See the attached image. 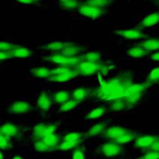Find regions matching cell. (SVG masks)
Instances as JSON below:
<instances>
[{
  "label": "cell",
  "instance_id": "cell-8",
  "mask_svg": "<svg viewBox=\"0 0 159 159\" xmlns=\"http://www.w3.org/2000/svg\"><path fill=\"white\" fill-rule=\"evenodd\" d=\"M22 132V128L14 122H5L0 127V135L11 139L21 137Z\"/></svg>",
  "mask_w": 159,
  "mask_h": 159
},
{
  "label": "cell",
  "instance_id": "cell-36",
  "mask_svg": "<svg viewBox=\"0 0 159 159\" xmlns=\"http://www.w3.org/2000/svg\"><path fill=\"white\" fill-rule=\"evenodd\" d=\"M72 71H74L73 68H68V67H62V66H58L57 68H53V69L50 70V71H51V77L63 75V74L69 73V72H71Z\"/></svg>",
  "mask_w": 159,
  "mask_h": 159
},
{
  "label": "cell",
  "instance_id": "cell-13",
  "mask_svg": "<svg viewBox=\"0 0 159 159\" xmlns=\"http://www.w3.org/2000/svg\"><path fill=\"white\" fill-rule=\"evenodd\" d=\"M108 128V122L102 121V122H97L92 125L86 131V137H95L101 134H104Z\"/></svg>",
  "mask_w": 159,
  "mask_h": 159
},
{
  "label": "cell",
  "instance_id": "cell-42",
  "mask_svg": "<svg viewBox=\"0 0 159 159\" xmlns=\"http://www.w3.org/2000/svg\"><path fill=\"white\" fill-rule=\"evenodd\" d=\"M10 59H14L11 51H0V62L8 60Z\"/></svg>",
  "mask_w": 159,
  "mask_h": 159
},
{
  "label": "cell",
  "instance_id": "cell-12",
  "mask_svg": "<svg viewBox=\"0 0 159 159\" xmlns=\"http://www.w3.org/2000/svg\"><path fill=\"white\" fill-rule=\"evenodd\" d=\"M86 48L85 47L66 43L64 48L58 53H61L68 57H78L80 53L86 52Z\"/></svg>",
  "mask_w": 159,
  "mask_h": 159
},
{
  "label": "cell",
  "instance_id": "cell-28",
  "mask_svg": "<svg viewBox=\"0 0 159 159\" xmlns=\"http://www.w3.org/2000/svg\"><path fill=\"white\" fill-rule=\"evenodd\" d=\"M81 141H62L57 146V151L68 152L74 150L79 147Z\"/></svg>",
  "mask_w": 159,
  "mask_h": 159
},
{
  "label": "cell",
  "instance_id": "cell-30",
  "mask_svg": "<svg viewBox=\"0 0 159 159\" xmlns=\"http://www.w3.org/2000/svg\"><path fill=\"white\" fill-rule=\"evenodd\" d=\"M144 94H134V95H128L123 98L125 102L127 104L128 107H134L138 102H140L142 98L143 97Z\"/></svg>",
  "mask_w": 159,
  "mask_h": 159
},
{
  "label": "cell",
  "instance_id": "cell-2",
  "mask_svg": "<svg viewBox=\"0 0 159 159\" xmlns=\"http://www.w3.org/2000/svg\"><path fill=\"white\" fill-rule=\"evenodd\" d=\"M104 137L109 141L122 145L135 139V134L122 126H112L108 128L104 134Z\"/></svg>",
  "mask_w": 159,
  "mask_h": 159
},
{
  "label": "cell",
  "instance_id": "cell-17",
  "mask_svg": "<svg viewBox=\"0 0 159 159\" xmlns=\"http://www.w3.org/2000/svg\"><path fill=\"white\" fill-rule=\"evenodd\" d=\"M48 123L41 122V123L37 124L32 129V137L34 142L41 140L45 137L47 128H48Z\"/></svg>",
  "mask_w": 159,
  "mask_h": 159
},
{
  "label": "cell",
  "instance_id": "cell-25",
  "mask_svg": "<svg viewBox=\"0 0 159 159\" xmlns=\"http://www.w3.org/2000/svg\"><path fill=\"white\" fill-rule=\"evenodd\" d=\"M41 140L44 141L47 145L50 146L51 149H53V151H57V146L60 143V137L57 133L52 134L48 135L44 137Z\"/></svg>",
  "mask_w": 159,
  "mask_h": 159
},
{
  "label": "cell",
  "instance_id": "cell-1",
  "mask_svg": "<svg viewBox=\"0 0 159 159\" xmlns=\"http://www.w3.org/2000/svg\"><path fill=\"white\" fill-rule=\"evenodd\" d=\"M134 72L123 71L109 79L102 80L91 95L95 99L109 103L124 98L128 89L133 84Z\"/></svg>",
  "mask_w": 159,
  "mask_h": 159
},
{
  "label": "cell",
  "instance_id": "cell-38",
  "mask_svg": "<svg viewBox=\"0 0 159 159\" xmlns=\"http://www.w3.org/2000/svg\"><path fill=\"white\" fill-rule=\"evenodd\" d=\"M86 2L88 4L95 5V6L99 7L101 8H104V7L108 6L110 4H111L113 2L108 1V0H92V1H87Z\"/></svg>",
  "mask_w": 159,
  "mask_h": 159
},
{
  "label": "cell",
  "instance_id": "cell-5",
  "mask_svg": "<svg viewBox=\"0 0 159 159\" xmlns=\"http://www.w3.org/2000/svg\"><path fill=\"white\" fill-rule=\"evenodd\" d=\"M98 151L102 156L107 158H115L122 153V146L117 143L108 141L101 144L98 148Z\"/></svg>",
  "mask_w": 159,
  "mask_h": 159
},
{
  "label": "cell",
  "instance_id": "cell-31",
  "mask_svg": "<svg viewBox=\"0 0 159 159\" xmlns=\"http://www.w3.org/2000/svg\"><path fill=\"white\" fill-rule=\"evenodd\" d=\"M84 137H86L85 133L70 132L62 137V141H81Z\"/></svg>",
  "mask_w": 159,
  "mask_h": 159
},
{
  "label": "cell",
  "instance_id": "cell-35",
  "mask_svg": "<svg viewBox=\"0 0 159 159\" xmlns=\"http://www.w3.org/2000/svg\"><path fill=\"white\" fill-rule=\"evenodd\" d=\"M159 80V67H156V68H153L152 71L149 72L148 75L146 79V82L148 84H152L153 83L156 82V81Z\"/></svg>",
  "mask_w": 159,
  "mask_h": 159
},
{
  "label": "cell",
  "instance_id": "cell-22",
  "mask_svg": "<svg viewBox=\"0 0 159 159\" xmlns=\"http://www.w3.org/2000/svg\"><path fill=\"white\" fill-rule=\"evenodd\" d=\"M80 5V2H79L78 1H75V0H62V1H59V7L62 11H71L77 10Z\"/></svg>",
  "mask_w": 159,
  "mask_h": 159
},
{
  "label": "cell",
  "instance_id": "cell-37",
  "mask_svg": "<svg viewBox=\"0 0 159 159\" xmlns=\"http://www.w3.org/2000/svg\"><path fill=\"white\" fill-rule=\"evenodd\" d=\"M11 139L9 137L0 135V148L2 150H8L11 149Z\"/></svg>",
  "mask_w": 159,
  "mask_h": 159
},
{
  "label": "cell",
  "instance_id": "cell-6",
  "mask_svg": "<svg viewBox=\"0 0 159 159\" xmlns=\"http://www.w3.org/2000/svg\"><path fill=\"white\" fill-rule=\"evenodd\" d=\"M7 111L14 115L28 114L32 111V105L28 101L16 100L9 104Z\"/></svg>",
  "mask_w": 159,
  "mask_h": 159
},
{
  "label": "cell",
  "instance_id": "cell-41",
  "mask_svg": "<svg viewBox=\"0 0 159 159\" xmlns=\"http://www.w3.org/2000/svg\"><path fill=\"white\" fill-rule=\"evenodd\" d=\"M137 159H159V152H147L143 156Z\"/></svg>",
  "mask_w": 159,
  "mask_h": 159
},
{
  "label": "cell",
  "instance_id": "cell-3",
  "mask_svg": "<svg viewBox=\"0 0 159 159\" xmlns=\"http://www.w3.org/2000/svg\"><path fill=\"white\" fill-rule=\"evenodd\" d=\"M43 59L47 62H53L59 66L68 67L70 68H75L80 62H84V58L82 56L76 57H68L61 53H53L50 56L43 57Z\"/></svg>",
  "mask_w": 159,
  "mask_h": 159
},
{
  "label": "cell",
  "instance_id": "cell-16",
  "mask_svg": "<svg viewBox=\"0 0 159 159\" xmlns=\"http://www.w3.org/2000/svg\"><path fill=\"white\" fill-rule=\"evenodd\" d=\"M152 84H148L147 82L142 83V84H133L130 86L128 89L124 97L128 95H134V94H145L147 89L151 86Z\"/></svg>",
  "mask_w": 159,
  "mask_h": 159
},
{
  "label": "cell",
  "instance_id": "cell-44",
  "mask_svg": "<svg viewBox=\"0 0 159 159\" xmlns=\"http://www.w3.org/2000/svg\"><path fill=\"white\" fill-rule=\"evenodd\" d=\"M17 3H20V4L22 5H33L35 3H37L38 2L35 1V0H19V1H17Z\"/></svg>",
  "mask_w": 159,
  "mask_h": 159
},
{
  "label": "cell",
  "instance_id": "cell-10",
  "mask_svg": "<svg viewBox=\"0 0 159 159\" xmlns=\"http://www.w3.org/2000/svg\"><path fill=\"white\" fill-rule=\"evenodd\" d=\"M159 139V137L154 136V135H142V136L138 137L135 140L134 143V146L135 148L140 149H148L149 147L152 145L154 143L158 140Z\"/></svg>",
  "mask_w": 159,
  "mask_h": 159
},
{
  "label": "cell",
  "instance_id": "cell-18",
  "mask_svg": "<svg viewBox=\"0 0 159 159\" xmlns=\"http://www.w3.org/2000/svg\"><path fill=\"white\" fill-rule=\"evenodd\" d=\"M51 69L46 68V67H36L30 70V73L35 77V78L40 79H48L51 77Z\"/></svg>",
  "mask_w": 159,
  "mask_h": 159
},
{
  "label": "cell",
  "instance_id": "cell-24",
  "mask_svg": "<svg viewBox=\"0 0 159 159\" xmlns=\"http://www.w3.org/2000/svg\"><path fill=\"white\" fill-rule=\"evenodd\" d=\"M66 43L61 42V41H52V42L47 43L44 45L39 47V50H48V51L56 52V53H59L62 49L64 48Z\"/></svg>",
  "mask_w": 159,
  "mask_h": 159
},
{
  "label": "cell",
  "instance_id": "cell-46",
  "mask_svg": "<svg viewBox=\"0 0 159 159\" xmlns=\"http://www.w3.org/2000/svg\"><path fill=\"white\" fill-rule=\"evenodd\" d=\"M11 159H23V158L20 156V155H15V156H14V157H13V158H12Z\"/></svg>",
  "mask_w": 159,
  "mask_h": 159
},
{
  "label": "cell",
  "instance_id": "cell-45",
  "mask_svg": "<svg viewBox=\"0 0 159 159\" xmlns=\"http://www.w3.org/2000/svg\"><path fill=\"white\" fill-rule=\"evenodd\" d=\"M150 59L155 62H159V52L155 53H152L150 55Z\"/></svg>",
  "mask_w": 159,
  "mask_h": 159
},
{
  "label": "cell",
  "instance_id": "cell-27",
  "mask_svg": "<svg viewBox=\"0 0 159 159\" xmlns=\"http://www.w3.org/2000/svg\"><path fill=\"white\" fill-rule=\"evenodd\" d=\"M11 52L12 53L14 58H19V59H25V58L30 57L33 53L30 49L21 46H17L14 50Z\"/></svg>",
  "mask_w": 159,
  "mask_h": 159
},
{
  "label": "cell",
  "instance_id": "cell-7",
  "mask_svg": "<svg viewBox=\"0 0 159 159\" xmlns=\"http://www.w3.org/2000/svg\"><path fill=\"white\" fill-rule=\"evenodd\" d=\"M77 11L81 15L88 18H91V19H97L104 13V8H101L95 5L88 4L86 2L84 3H81L79 8L77 9Z\"/></svg>",
  "mask_w": 159,
  "mask_h": 159
},
{
  "label": "cell",
  "instance_id": "cell-14",
  "mask_svg": "<svg viewBox=\"0 0 159 159\" xmlns=\"http://www.w3.org/2000/svg\"><path fill=\"white\" fill-rule=\"evenodd\" d=\"M90 95V91L87 87L80 86L73 90L71 93V99L77 103H81L87 100Z\"/></svg>",
  "mask_w": 159,
  "mask_h": 159
},
{
  "label": "cell",
  "instance_id": "cell-32",
  "mask_svg": "<svg viewBox=\"0 0 159 159\" xmlns=\"http://www.w3.org/2000/svg\"><path fill=\"white\" fill-rule=\"evenodd\" d=\"M85 61L93 62H102V56L101 53L98 51H92L86 53L83 55Z\"/></svg>",
  "mask_w": 159,
  "mask_h": 159
},
{
  "label": "cell",
  "instance_id": "cell-15",
  "mask_svg": "<svg viewBox=\"0 0 159 159\" xmlns=\"http://www.w3.org/2000/svg\"><path fill=\"white\" fill-rule=\"evenodd\" d=\"M159 23V12H155L151 14H149L144 18L143 20L137 25L136 28L139 30L149 28V27L154 26Z\"/></svg>",
  "mask_w": 159,
  "mask_h": 159
},
{
  "label": "cell",
  "instance_id": "cell-26",
  "mask_svg": "<svg viewBox=\"0 0 159 159\" xmlns=\"http://www.w3.org/2000/svg\"><path fill=\"white\" fill-rule=\"evenodd\" d=\"M107 111V108L104 106L98 107L97 108L92 110L91 111L89 112L85 116L86 120H93V119H99L102 116L104 115L106 111Z\"/></svg>",
  "mask_w": 159,
  "mask_h": 159
},
{
  "label": "cell",
  "instance_id": "cell-33",
  "mask_svg": "<svg viewBox=\"0 0 159 159\" xmlns=\"http://www.w3.org/2000/svg\"><path fill=\"white\" fill-rule=\"evenodd\" d=\"M33 146L34 149L36 152H49L53 151V149L47 145L42 140L34 142Z\"/></svg>",
  "mask_w": 159,
  "mask_h": 159
},
{
  "label": "cell",
  "instance_id": "cell-20",
  "mask_svg": "<svg viewBox=\"0 0 159 159\" xmlns=\"http://www.w3.org/2000/svg\"><path fill=\"white\" fill-rule=\"evenodd\" d=\"M137 46L143 48L147 52L155 51V50H159V39H149L145 40L141 43H139Z\"/></svg>",
  "mask_w": 159,
  "mask_h": 159
},
{
  "label": "cell",
  "instance_id": "cell-29",
  "mask_svg": "<svg viewBox=\"0 0 159 159\" xmlns=\"http://www.w3.org/2000/svg\"><path fill=\"white\" fill-rule=\"evenodd\" d=\"M126 53H127L128 57L131 58H143L149 55L150 53L147 52L143 48H140V47L136 46L128 49Z\"/></svg>",
  "mask_w": 159,
  "mask_h": 159
},
{
  "label": "cell",
  "instance_id": "cell-4",
  "mask_svg": "<svg viewBox=\"0 0 159 159\" xmlns=\"http://www.w3.org/2000/svg\"><path fill=\"white\" fill-rule=\"evenodd\" d=\"M107 67L104 63L100 62H93L84 61L80 62L74 69L78 72L79 76H84V77H90L93 76L99 72L105 71Z\"/></svg>",
  "mask_w": 159,
  "mask_h": 159
},
{
  "label": "cell",
  "instance_id": "cell-9",
  "mask_svg": "<svg viewBox=\"0 0 159 159\" xmlns=\"http://www.w3.org/2000/svg\"><path fill=\"white\" fill-rule=\"evenodd\" d=\"M53 102L48 90H43L39 94L37 99V107L42 112H48L51 109Z\"/></svg>",
  "mask_w": 159,
  "mask_h": 159
},
{
  "label": "cell",
  "instance_id": "cell-23",
  "mask_svg": "<svg viewBox=\"0 0 159 159\" xmlns=\"http://www.w3.org/2000/svg\"><path fill=\"white\" fill-rule=\"evenodd\" d=\"M108 108L107 111L110 112H120L128 107L127 104L122 98L117 99V100L113 101V102L107 103Z\"/></svg>",
  "mask_w": 159,
  "mask_h": 159
},
{
  "label": "cell",
  "instance_id": "cell-40",
  "mask_svg": "<svg viewBox=\"0 0 159 159\" xmlns=\"http://www.w3.org/2000/svg\"><path fill=\"white\" fill-rule=\"evenodd\" d=\"M72 159H86V155L81 148L78 147L73 152L72 155Z\"/></svg>",
  "mask_w": 159,
  "mask_h": 159
},
{
  "label": "cell",
  "instance_id": "cell-39",
  "mask_svg": "<svg viewBox=\"0 0 159 159\" xmlns=\"http://www.w3.org/2000/svg\"><path fill=\"white\" fill-rule=\"evenodd\" d=\"M18 45L14 44L10 42L1 41V43H0V51H12Z\"/></svg>",
  "mask_w": 159,
  "mask_h": 159
},
{
  "label": "cell",
  "instance_id": "cell-43",
  "mask_svg": "<svg viewBox=\"0 0 159 159\" xmlns=\"http://www.w3.org/2000/svg\"><path fill=\"white\" fill-rule=\"evenodd\" d=\"M147 152H159V139L149 147Z\"/></svg>",
  "mask_w": 159,
  "mask_h": 159
},
{
  "label": "cell",
  "instance_id": "cell-21",
  "mask_svg": "<svg viewBox=\"0 0 159 159\" xmlns=\"http://www.w3.org/2000/svg\"><path fill=\"white\" fill-rule=\"evenodd\" d=\"M77 76H79L78 72H77L75 69H74V71L69 72V73L63 74V75L51 77L48 80L55 83H65L74 79L75 77H77Z\"/></svg>",
  "mask_w": 159,
  "mask_h": 159
},
{
  "label": "cell",
  "instance_id": "cell-19",
  "mask_svg": "<svg viewBox=\"0 0 159 159\" xmlns=\"http://www.w3.org/2000/svg\"><path fill=\"white\" fill-rule=\"evenodd\" d=\"M71 99V93L69 90L58 91L53 95V102L56 104L62 105Z\"/></svg>",
  "mask_w": 159,
  "mask_h": 159
},
{
  "label": "cell",
  "instance_id": "cell-34",
  "mask_svg": "<svg viewBox=\"0 0 159 159\" xmlns=\"http://www.w3.org/2000/svg\"><path fill=\"white\" fill-rule=\"evenodd\" d=\"M79 103H77L75 101H74L73 99H71L70 101L67 102L65 104L60 105L59 108V112H61V113H64V112H68L71 111L72 110L75 109L76 107L77 106Z\"/></svg>",
  "mask_w": 159,
  "mask_h": 159
},
{
  "label": "cell",
  "instance_id": "cell-11",
  "mask_svg": "<svg viewBox=\"0 0 159 159\" xmlns=\"http://www.w3.org/2000/svg\"><path fill=\"white\" fill-rule=\"evenodd\" d=\"M113 32L127 40H139L145 39L146 37V34H144L141 30L137 28L118 30V31H114Z\"/></svg>",
  "mask_w": 159,
  "mask_h": 159
}]
</instances>
